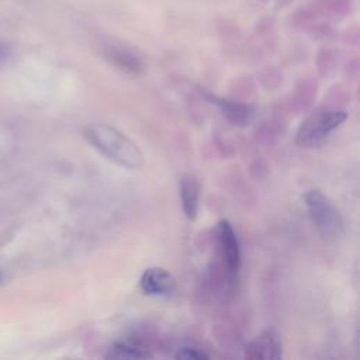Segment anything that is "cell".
Here are the masks:
<instances>
[{
  "label": "cell",
  "mask_w": 360,
  "mask_h": 360,
  "mask_svg": "<svg viewBox=\"0 0 360 360\" xmlns=\"http://www.w3.org/2000/svg\"><path fill=\"white\" fill-rule=\"evenodd\" d=\"M139 288L148 297H169L176 291V278L163 267H148L139 278Z\"/></svg>",
  "instance_id": "obj_4"
},
{
  "label": "cell",
  "mask_w": 360,
  "mask_h": 360,
  "mask_svg": "<svg viewBox=\"0 0 360 360\" xmlns=\"http://www.w3.org/2000/svg\"><path fill=\"white\" fill-rule=\"evenodd\" d=\"M107 359H148L152 353L139 342L124 339L114 342L105 354Z\"/></svg>",
  "instance_id": "obj_8"
},
{
  "label": "cell",
  "mask_w": 360,
  "mask_h": 360,
  "mask_svg": "<svg viewBox=\"0 0 360 360\" xmlns=\"http://www.w3.org/2000/svg\"><path fill=\"white\" fill-rule=\"evenodd\" d=\"M218 245L225 264L231 273H236L240 266V249L236 233L228 219H221L217 224Z\"/></svg>",
  "instance_id": "obj_5"
},
{
  "label": "cell",
  "mask_w": 360,
  "mask_h": 360,
  "mask_svg": "<svg viewBox=\"0 0 360 360\" xmlns=\"http://www.w3.org/2000/svg\"><path fill=\"white\" fill-rule=\"evenodd\" d=\"M87 141L115 165L138 170L145 165V155L125 134L107 124L94 122L84 128Z\"/></svg>",
  "instance_id": "obj_1"
},
{
  "label": "cell",
  "mask_w": 360,
  "mask_h": 360,
  "mask_svg": "<svg viewBox=\"0 0 360 360\" xmlns=\"http://www.w3.org/2000/svg\"><path fill=\"white\" fill-rule=\"evenodd\" d=\"M176 359H191V360H202V359H208L210 356L200 347L197 346H193V345H184L181 347L177 349L176 354H174Z\"/></svg>",
  "instance_id": "obj_11"
},
{
  "label": "cell",
  "mask_w": 360,
  "mask_h": 360,
  "mask_svg": "<svg viewBox=\"0 0 360 360\" xmlns=\"http://www.w3.org/2000/svg\"><path fill=\"white\" fill-rule=\"evenodd\" d=\"M281 340L277 332L274 330H264L259 336H256L252 342H249L245 347V357L246 359H280L281 357Z\"/></svg>",
  "instance_id": "obj_6"
},
{
  "label": "cell",
  "mask_w": 360,
  "mask_h": 360,
  "mask_svg": "<svg viewBox=\"0 0 360 360\" xmlns=\"http://www.w3.org/2000/svg\"><path fill=\"white\" fill-rule=\"evenodd\" d=\"M111 59L117 65H120L122 69L138 70V68H139V60L132 53H128V52H125L122 49L111 51Z\"/></svg>",
  "instance_id": "obj_10"
},
{
  "label": "cell",
  "mask_w": 360,
  "mask_h": 360,
  "mask_svg": "<svg viewBox=\"0 0 360 360\" xmlns=\"http://www.w3.org/2000/svg\"><path fill=\"white\" fill-rule=\"evenodd\" d=\"M179 195L184 215L194 221L200 205V183L195 176L186 173L179 180Z\"/></svg>",
  "instance_id": "obj_7"
},
{
  "label": "cell",
  "mask_w": 360,
  "mask_h": 360,
  "mask_svg": "<svg viewBox=\"0 0 360 360\" xmlns=\"http://www.w3.org/2000/svg\"><path fill=\"white\" fill-rule=\"evenodd\" d=\"M346 118L347 114L345 111L316 110L301 122L295 135V143L301 148L319 146Z\"/></svg>",
  "instance_id": "obj_2"
},
{
  "label": "cell",
  "mask_w": 360,
  "mask_h": 360,
  "mask_svg": "<svg viewBox=\"0 0 360 360\" xmlns=\"http://www.w3.org/2000/svg\"><path fill=\"white\" fill-rule=\"evenodd\" d=\"M304 201L314 226L325 239L336 240L343 235L342 217L326 195L319 190H309L304 195Z\"/></svg>",
  "instance_id": "obj_3"
},
{
  "label": "cell",
  "mask_w": 360,
  "mask_h": 360,
  "mask_svg": "<svg viewBox=\"0 0 360 360\" xmlns=\"http://www.w3.org/2000/svg\"><path fill=\"white\" fill-rule=\"evenodd\" d=\"M211 100L222 110L224 115L235 125H246L252 118V110L249 105L217 97H211Z\"/></svg>",
  "instance_id": "obj_9"
},
{
  "label": "cell",
  "mask_w": 360,
  "mask_h": 360,
  "mask_svg": "<svg viewBox=\"0 0 360 360\" xmlns=\"http://www.w3.org/2000/svg\"><path fill=\"white\" fill-rule=\"evenodd\" d=\"M7 53H8L7 46H6L4 44H1V42H0V60H3V59L7 56Z\"/></svg>",
  "instance_id": "obj_12"
}]
</instances>
